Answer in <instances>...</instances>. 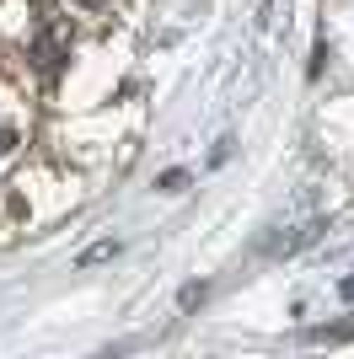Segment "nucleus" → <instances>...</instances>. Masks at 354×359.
<instances>
[{"label": "nucleus", "instance_id": "obj_1", "mask_svg": "<svg viewBox=\"0 0 354 359\" xmlns=\"http://www.w3.org/2000/svg\"><path fill=\"white\" fill-rule=\"evenodd\" d=\"M322 236V220H301V225H290V231H280V236H268L263 241V252H295V247H306V241H317Z\"/></svg>", "mask_w": 354, "mask_h": 359}, {"label": "nucleus", "instance_id": "obj_2", "mask_svg": "<svg viewBox=\"0 0 354 359\" xmlns=\"http://www.w3.org/2000/svg\"><path fill=\"white\" fill-rule=\"evenodd\" d=\"M65 48H70V43H65V32H44V38H38V65L54 75L59 60H65Z\"/></svg>", "mask_w": 354, "mask_h": 359}, {"label": "nucleus", "instance_id": "obj_3", "mask_svg": "<svg viewBox=\"0 0 354 359\" xmlns=\"http://www.w3.org/2000/svg\"><path fill=\"white\" fill-rule=\"evenodd\" d=\"M107 257H118V241H97V247H86L75 263H81V269H91V263H107Z\"/></svg>", "mask_w": 354, "mask_h": 359}, {"label": "nucleus", "instance_id": "obj_4", "mask_svg": "<svg viewBox=\"0 0 354 359\" xmlns=\"http://www.w3.org/2000/svg\"><path fill=\"white\" fill-rule=\"evenodd\" d=\"M11 145H16V129H6V123H0V156H11Z\"/></svg>", "mask_w": 354, "mask_h": 359}, {"label": "nucleus", "instance_id": "obj_5", "mask_svg": "<svg viewBox=\"0 0 354 359\" xmlns=\"http://www.w3.org/2000/svg\"><path fill=\"white\" fill-rule=\"evenodd\" d=\"M339 295H343V300H354V279H339Z\"/></svg>", "mask_w": 354, "mask_h": 359}, {"label": "nucleus", "instance_id": "obj_6", "mask_svg": "<svg viewBox=\"0 0 354 359\" xmlns=\"http://www.w3.org/2000/svg\"><path fill=\"white\" fill-rule=\"evenodd\" d=\"M75 6H86V11H91V6H107V0H75Z\"/></svg>", "mask_w": 354, "mask_h": 359}]
</instances>
